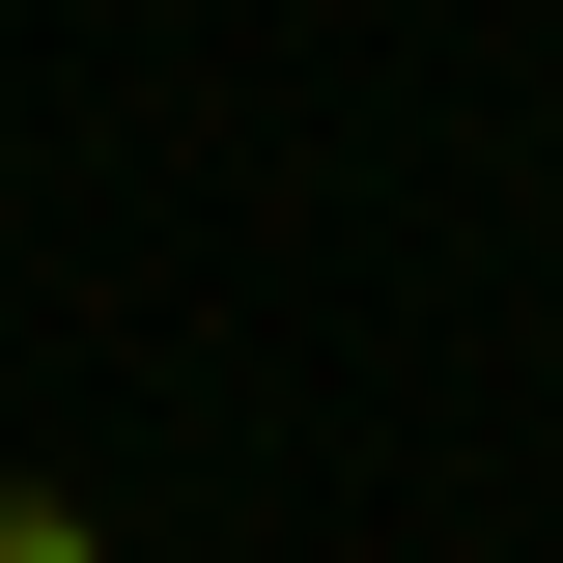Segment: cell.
Returning a JSON list of instances; mask_svg holds the SVG:
<instances>
[{"label":"cell","mask_w":563,"mask_h":563,"mask_svg":"<svg viewBox=\"0 0 563 563\" xmlns=\"http://www.w3.org/2000/svg\"><path fill=\"white\" fill-rule=\"evenodd\" d=\"M0 563H113V536H85V507H57V479H0Z\"/></svg>","instance_id":"1"}]
</instances>
